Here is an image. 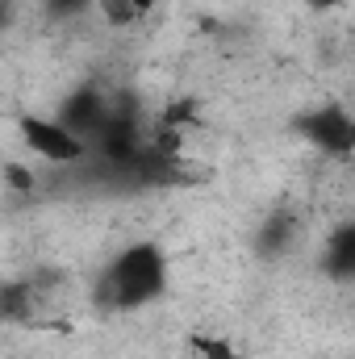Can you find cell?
I'll return each mask as SVG.
<instances>
[{
    "mask_svg": "<svg viewBox=\"0 0 355 359\" xmlns=\"http://www.w3.org/2000/svg\"><path fill=\"white\" fill-rule=\"evenodd\" d=\"M17 134L38 159L55 163V168H72V163L88 159V147L55 113H17Z\"/></svg>",
    "mask_w": 355,
    "mask_h": 359,
    "instance_id": "7a4b0ae2",
    "label": "cell"
},
{
    "mask_svg": "<svg viewBox=\"0 0 355 359\" xmlns=\"http://www.w3.org/2000/svg\"><path fill=\"white\" fill-rule=\"evenodd\" d=\"M100 8H105L109 25H134L138 17H147L155 8V0H100Z\"/></svg>",
    "mask_w": 355,
    "mask_h": 359,
    "instance_id": "ba28073f",
    "label": "cell"
},
{
    "mask_svg": "<svg viewBox=\"0 0 355 359\" xmlns=\"http://www.w3.org/2000/svg\"><path fill=\"white\" fill-rule=\"evenodd\" d=\"M172 284V264L159 243H130L96 271L92 305L100 313H134L163 301Z\"/></svg>",
    "mask_w": 355,
    "mask_h": 359,
    "instance_id": "6da1fadb",
    "label": "cell"
},
{
    "mask_svg": "<svg viewBox=\"0 0 355 359\" xmlns=\"http://www.w3.org/2000/svg\"><path fill=\"white\" fill-rule=\"evenodd\" d=\"M38 284L34 280H0V326H17L34 313Z\"/></svg>",
    "mask_w": 355,
    "mask_h": 359,
    "instance_id": "52a82bcc",
    "label": "cell"
},
{
    "mask_svg": "<svg viewBox=\"0 0 355 359\" xmlns=\"http://www.w3.org/2000/svg\"><path fill=\"white\" fill-rule=\"evenodd\" d=\"M188 347L201 359H239L226 339H209V334H188Z\"/></svg>",
    "mask_w": 355,
    "mask_h": 359,
    "instance_id": "9c48e42d",
    "label": "cell"
},
{
    "mask_svg": "<svg viewBox=\"0 0 355 359\" xmlns=\"http://www.w3.org/2000/svg\"><path fill=\"white\" fill-rule=\"evenodd\" d=\"M109 113H113V104L105 100V92L96 88V84H80V88H72L63 100H59V109H55V117H59V121H63L84 147L105 130Z\"/></svg>",
    "mask_w": 355,
    "mask_h": 359,
    "instance_id": "277c9868",
    "label": "cell"
},
{
    "mask_svg": "<svg viewBox=\"0 0 355 359\" xmlns=\"http://www.w3.org/2000/svg\"><path fill=\"white\" fill-rule=\"evenodd\" d=\"M8 184H13V188H29V184H34V176H29L25 168H8Z\"/></svg>",
    "mask_w": 355,
    "mask_h": 359,
    "instance_id": "8fae6325",
    "label": "cell"
},
{
    "mask_svg": "<svg viewBox=\"0 0 355 359\" xmlns=\"http://www.w3.org/2000/svg\"><path fill=\"white\" fill-rule=\"evenodd\" d=\"M297 213H288V209H272L264 222L255 226V238H251V251H255V259H264V264H276V259H284L288 251H293V243H297Z\"/></svg>",
    "mask_w": 355,
    "mask_h": 359,
    "instance_id": "5b68a950",
    "label": "cell"
},
{
    "mask_svg": "<svg viewBox=\"0 0 355 359\" xmlns=\"http://www.w3.org/2000/svg\"><path fill=\"white\" fill-rule=\"evenodd\" d=\"M13 17H17V8H13V0H0V34L13 25Z\"/></svg>",
    "mask_w": 355,
    "mask_h": 359,
    "instance_id": "7c38bea8",
    "label": "cell"
},
{
    "mask_svg": "<svg viewBox=\"0 0 355 359\" xmlns=\"http://www.w3.org/2000/svg\"><path fill=\"white\" fill-rule=\"evenodd\" d=\"M314 8H330V4H339V0H309Z\"/></svg>",
    "mask_w": 355,
    "mask_h": 359,
    "instance_id": "4fadbf2b",
    "label": "cell"
},
{
    "mask_svg": "<svg viewBox=\"0 0 355 359\" xmlns=\"http://www.w3.org/2000/svg\"><path fill=\"white\" fill-rule=\"evenodd\" d=\"M84 8H88V0H46V13H51V17H59V21H63V17L84 13Z\"/></svg>",
    "mask_w": 355,
    "mask_h": 359,
    "instance_id": "30bf717a",
    "label": "cell"
},
{
    "mask_svg": "<svg viewBox=\"0 0 355 359\" xmlns=\"http://www.w3.org/2000/svg\"><path fill=\"white\" fill-rule=\"evenodd\" d=\"M322 271L339 284H347L355 276V222H343L335 226V234L326 238L322 247Z\"/></svg>",
    "mask_w": 355,
    "mask_h": 359,
    "instance_id": "8992f818",
    "label": "cell"
},
{
    "mask_svg": "<svg viewBox=\"0 0 355 359\" xmlns=\"http://www.w3.org/2000/svg\"><path fill=\"white\" fill-rule=\"evenodd\" d=\"M293 130H297L314 151H322V155H330V159H351V151H355V121L343 104L305 109V113L293 121Z\"/></svg>",
    "mask_w": 355,
    "mask_h": 359,
    "instance_id": "3957f363",
    "label": "cell"
}]
</instances>
